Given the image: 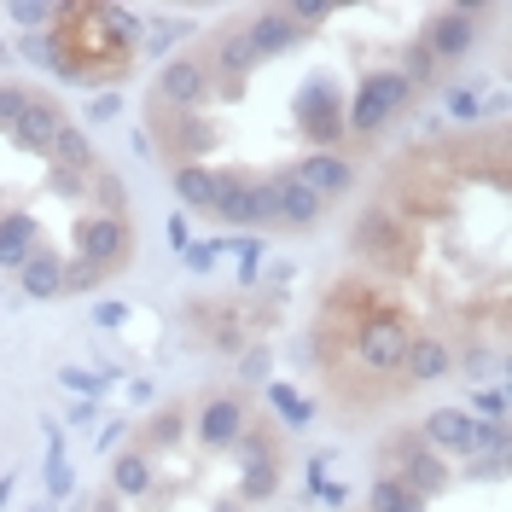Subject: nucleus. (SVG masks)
<instances>
[{
    "label": "nucleus",
    "mask_w": 512,
    "mask_h": 512,
    "mask_svg": "<svg viewBox=\"0 0 512 512\" xmlns=\"http://www.w3.org/2000/svg\"><path fill=\"white\" fill-rule=\"evenodd\" d=\"M320 192H309L303 181H291V175H280V222L286 227H315L320 222Z\"/></svg>",
    "instance_id": "obj_19"
},
{
    "label": "nucleus",
    "mask_w": 512,
    "mask_h": 512,
    "mask_svg": "<svg viewBox=\"0 0 512 512\" xmlns=\"http://www.w3.org/2000/svg\"><path fill=\"white\" fill-rule=\"evenodd\" d=\"M210 216H222L233 227H256V198H251V181H239V175H216V210Z\"/></svg>",
    "instance_id": "obj_15"
},
{
    "label": "nucleus",
    "mask_w": 512,
    "mask_h": 512,
    "mask_svg": "<svg viewBox=\"0 0 512 512\" xmlns=\"http://www.w3.org/2000/svg\"><path fill=\"white\" fill-rule=\"evenodd\" d=\"M30 512H59V507H53V501H41V507H30Z\"/></svg>",
    "instance_id": "obj_52"
},
{
    "label": "nucleus",
    "mask_w": 512,
    "mask_h": 512,
    "mask_svg": "<svg viewBox=\"0 0 512 512\" xmlns=\"http://www.w3.org/2000/svg\"><path fill=\"white\" fill-rule=\"evenodd\" d=\"M512 437L507 425H495V419H472V454H507Z\"/></svg>",
    "instance_id": "obj_29"
},
{
    "label": "nucleus",
    "mask_w": 512,
    "mask_h": 512,
    "mask_svg": "<svg viewBox=\"0 0 512 512\" xmlns=\"http://www.w3.org/2000/svg\"><path fill=\"white\" fill-rule=\"evenodd\" d=\"M402 76H408V88H419V82H431V76H437V59L425 53V41H414V47H408V59H402Z\"/></svg>",
    "instance_id": "obj_35"
},
{
    "label": "nucleus",
    "mask_w": 512,
    "mask_h": 512,
    "mask_svg": "<svg viewBox=\"0 0 512 512\" xmlns=\"http://www.w3.org/2000/svg\"><path fill=\"white\" fill-rule=\"evenodd\" d=\"M0 239H12V245H24V251H41V222H35L30 210H6V216H0Z\"/></svg>",
    "instance_id": "obj_28"
},
{
    "label": "nucleus",
    "mask_w": 512,
    "mask_h": 512,
    "mask_svg": "<svg viewBox=\"0 0 512 512\" xmlns=\"http://www.w3.org/2000/svg\"><path fill=\"white\" fill-rule=\"evenodd\" d=\"M24 53H30V59H41V64H53V70H59V53H53V41H47V35H30V41H24Z\"/></svg>",
    "instance_id": "obj_43"
},
{
    "label": "nucleus",
    "mask_w": 512,
    "mask_h": 512,
    "mask_svg": "<svg viewBox=\"0 0 512 512\" xmlns=\"http://www.w3.org/2000/svg\"><path fill=\"white\" fill-rule=\"evenodd\" d=\"M245 425H251L245 390H216V396L198 408V443H204V448H233Z\"/></svg>",
    "instance_id": "obj_6"
},
{
    "label": "nucleus",
    "mask_w": 512,
    "mask_h": 512,
    "mask_svg": "<svg viewBox=\"0 0 512 512\" xmlns=\"http://www.w3.org/2000/svg\"><path fill=\"white\" fill-rule=\"evenodd\" d=\"M501 472H507V454H483V460L466 466V478L472 483H489V478H501Z\"/></svg>",
    "instance_id": "obj_42"
},
{
    "label": "nucleus",
    "mask_w": 512,
    "mask_h": 512,
    "mask_svg": "<svg viewBox=\"0 0 512 512\" xmlns=\"http://www.w3.org/2000/svg\"><path fill=\"white\" fill-rule=\"evenodd\" d=\"M425 53L443 64V59H460V53H472L478 47V12L472 6H454V12H437L431 24H425Z\"/></svg>",
    "instance_id": "obj_8"
},
{
    "label": "nucleus",
    "mask_w": 512,
    "mask_h": 512,
    "mask_svg": "<svg viewBox=\"0 0 512 512\" xmlns=\"http://www.w3.org/2000/svg\"><path fill=\"white\" fill-rule=\"evenodd\" d=\"M408 338L414 326L402 309H373V315L355 326V361L367 379H396L402 373V355H408Z\"/></svg>",
    "instance_id": "obj_1"
},
{
    "label": "nucleus",
    "mask_w": 512,
    "mask_h": 512,
    "mask_svg": "<svg viewBox=\"0 0 512 512\" xmlns=\"http://www.w3.org/2000/svg\"><path fill=\"white\" fill-rule=\"evenodd\" d=\"M187 268L192 274H210V268H216V256H222V245H216V239H210V245H187Z\"/></svg>",
    "instance_id": "obj_41"
},
{
    "label": "nucleus",
    "mask_w": 512,
    "mask_h": 512,
    "mask_svg": "<svg viewBox=\"0 0 512 512\" xmlns=\"http://www.w3.org/2000/svg\"><path fill=\"white\" fill-rule=\"evenodd\" d=\"M297 111H303V134L320 140V152H338V134H344V99H338V88H332L326 76H315V82L297 94Z\"/></svg>",
    "instance_id": "obj_4"
},
{
    "label": "nucleus",
    "mask_w": 512,
    "mask_h": 512,
    "mask_svg": "<svg viewBox=\"0 0 512 512\" xmlns=\"http://www.w3.org/2000/svg\"><path fill=\"white\" fill-rule=\"evenodd\" d=\"M291 181H303V187L320 192V198H338V192H350L355 163L344 158V152H309V158L297 163V175H291Z\"/></svg>",
    "instance_id": "obj_10"
},
{
    "label": "nucleus",
    "mask_w": 512,
    "mask_h": 512,
    "mask_svg": "<svg viewBox=\"0 0 512 512\" xmlns=\"http://www.w3.org/2000/svg\"><path fill=\"white\" fill-rule=\"evenodd\" d=\"M448 367H454V355H448V344L443 338H408V355H402V379L408 384H437V379H448Z\"/></svg>",
    "instance_id": "obj_12"
},
{
    "label": "nucleus",
    "mask_w": 512,
    "mask_h": 512,
    "mask_svg": "<svg viewBox=\"0 0 512 512\" xmlns=\"http://www.w3.org/2000/svg\"><path fill=\"white\" fill-rule=\"evenodd\" d=\"M181 431H187V414L181 408H163L140 425V454H152V448H175L181 443Z\"/></svg>",
    "instance_id": "obj_23"
},
{
    "label": "nucleus",
    "mask_w": 512,
    "mask_h": 512,
    "mask_svg": "<svg viewBox=\"0 0 512 512\" xmlns=\"http://www.w3.org/2000/svg\"><path fill=\"white\" fill-rule=\"evenodd\" d=\"M326 12H332L326 0H297V6H286V18H291V24H297V18H326Z\"/></svg>",
    "instance_id": "obj_45"
},
{
    "label": "nucleus",
    "mask_w": 512,
    "mask_h": 512,
    "mask_svg": "<svg viewBox=\"0 0 512 512\" xmlns=\"http://www.w3.org/2000/svg\"><path fill=\"white\" fill-rule=\"evenodd\" d=\"M6 18L41 30V24H53V18H59V6H47V0H12V6H6Z\"/></svg>",
    "instance_id": "obj_31"
},
{
    "label": "nucleus",
    "mask_w": 512,
    "mask_h": 512,
    "mask_svg": "<svg viewBox=\"0 0 512 512\" xmlns=\"http://www.w3.org/2000/svg\"><path fill=\"white\" fill-rule=\"evenodd\" d=\"M268 408H274V419H280V425H291V431H303V425L315 419V408H309L291 384H268Z\"/></svg>",
    "instance_id": "obj_26"
},
{
    "label": "nucleus",
    "mask_w": 512,
    "mask_h": 512,
    "mask_svg": "<svg viewBox=\"0 0 512 512\" xmlns=\"http://www.w3.org/2000/svg\"><path fill=\"white\" fill-rule=\"evenodd\" d=\"M251 64H256V47H251V35L245 30H222L216 35V70H227V76L239 82Z\"/></svg>",
    "instance_id": "obj_22"
},
{
    "label": "nucleus",
    "mask_w": 512,
    "mask_h": 512,
    "mask_svg": "<svg viewBox=\"0 0 512 512\" xmlns=\"http://www.w3.org/2000/svg\"><path fill=\"white\" fill-rule=\"evenodd\" d=\"M448 117H460V123H478L483 117V99L472 88H460V94H448Z\"/></svg>",
    "instance_id": "obj_39"
},
{
    "label": "nucleus",
    "mask_w": 512,
    "mask_h": 512,
    "mask_svg": "<svg viewBox=\"0 0 512 512\" xmlns=\"http://www.w3.org/2000/svg\"><path fill=\"white\" fill-rule=\"evenodd\" d=\"M297 30H303V24H291L286 6H274V12H262V18H251V24H245V35H251V47H256V59H268V53H286L291 41H297Z\"/></svg>",
    "instance_id": "obj_14"
},
{
    "label": "nucleus",
    "mask_w": 512,
    "mask_h": 512,
    "mask_svg": "<svg viewBox=\"0 0 512 512\" xmlns=\"http://www.w3.org/2000/svg\"><path fill=\"white\" fill-rule=\"evenodd\" d=\"M175 192H181V204H192V210H216V169L181 163L175 169Z\"/></svg>",
    "instance_id": "obj_20"
},
{
    "label": "nucleus",
    "mask_w": 512,
    "mask_h": 512,
    "mask_svg": "<svg viewBox=\"0 0 512 512\" xmlns=\"http://www.w3.org/2000/svg\"><path fill=\"white\" fill-rule=\"evenodd\" d=\"M70 123V111H64L59 99H35L30 94V105H24V117L12 123V140L24 146V152H41L47 158V146L59 140V128Z\"/></svg>",
    "instance_id": "obj_9"
},
{
    "label": "nucleus",
    "mask_w": 512,
    "mask_h": 512,
    "mask_svg": "<svg viewBox=\"0 0 512 512\" xmlns=\"http://www.w3.org/2000/svg\"><path fill=\"white\" fill-rule=\"evenodd\" d=\"M76 251L88 256L94 268L111 274V268H123L128 251H134V227H128L123 216H111V210H105V216H82V222H76Z\"/></svg>",
    "instance_id": "obj_3"
},
{
    "label": "nucleus",
    "mask_w": 512,
    "mask_h": 512,
    "mask_svg": "<svg viewBox=\"0 0 512 512\" xmlns=\"http://www.w3.org/2000/svg\"><path fill=\"white\" fill-rule=\"evenodd\" d=\"M24 105H30V94H24V88L0 82V128H12V123H18V117H24Z\"/></svg>",
    "instance_id": "obj_38"
},
{
    "label": "nucleus",
    "mask_w": 512,
    "mask_h": 512,
    "mask_svg": "<svg viewBox=\"0 0 512 512\" xmlns=\"http://www.w3.org/2000/svg\"><path fill=\"white\" fill-rule=\"evenodd\" d=\"M280 489V460H256V466H239V507H256Z\"/></svg>",
    "instance_id": "obj_21"
},
{
    "label": "nucleus",
    "mask_w": 512,
    "mask_h": 512,
    "mask_svg": "<svg viewBox=\"0 0 512 512\" xmlns=\"http://www.w3.org/2000/svg\"><path fill=\"white\" fill-rule=\"evenodd\" d=\"M419 437L431 443V454H466L472 460V414L466 408H437L419 425Z\"/></svg>",
    "instance_id": "obj_11"
},
{
    "label": "nucleus",
    "mask_w": 512,
    "mask_h": 512,
    "mask_svg": "<svg viewBox=\"0 0 512 512\" xmlns=\"http://www.w3.org/2000/svg\"><path fill=\"white\" fill-rule=\"evenodd\" d=\"M163 233H169V245H175V251H187V245H192V233H187V216H169V227H163Z\"/></svg>",
    "instance_id": "obj_48"
},
{
    "label": "nucleus",
    "mask_w": 512,
    "mask_h": 512,
    "mask_svg": "<svg viewBox=\"0 0 512 512\" xmlns=\"http://www.w3.org/2000/svg\"><path fill=\"white\" fill-rule=\"evenodd\" d=\"M47 163H59V169H76V175H94L99 158H94V140L82 134L76 123H64L59 128V140L47 146Z\"/></svg>",
    "instance_id": "obj_16"
},
{
    "label": "nucleus",
    "mask_w": 512,
    "mask_h": 512,
    "mask_svg": "<svg viewBox=\"0 0 512 512\" xmlns=\"http://www.w3.org/2000/svg\"><path fill=\"white\" fill-rule=\"evenodd\" d=\"M239 379H268V350H251V355H245Z\"/></svg>",
    "instance_id": "obj_47"
},
{
    "label": "nucleus",
    "mask_w": 512,
    "mask_h": 512,
    "mask_svg": "<svg viewBox=\"0 0 512 512\" xmlns=\"http://www.w3.org/2000/svg\"><path fill=\"white\" fill-rule=\"evenodd\" d=\"M99 280H105V268H94L88 256H70L64 262V291H94Z\"/></svg>",
    "instance_id": "obj_32"
},
{
    "label": "nucleus",
    "mask_w": 512,
    "mask_h": 512,
    "mask_svg": "<svg viewBox=\"0 0 512 512\" xmlns=\"http://www.w3.org/2000/svg\"><path fill=\"white\" fill-rule=\"evenodd\" d=\"M18 286H24V297L30 303H53L64 291V256H53V251H35L24 268H18Z\"/></svg>",
    "instance_id": "obj_13"
},
{
    "label": "nucleus",
    "mask_w": 512,
    "mask_h": 512,
    "mask_svg": "<svg viewBox=\"0 0 512 512\" xmlns=\"http://www.w3.org/2000/svg\"><path fill=\"white\" fill-rule=\"evenodd\" d=\"M251 198H256V222H280V175L274 181H251Z\"/></svg>",
    "instance_id": "obj_34"
},
{
    "label": "nucleus",
    "mask_w": 512,
    "mask_h": 512,
    "mask_svg": "<svg viewBox=\"0 0 512 512\" xmlns=\"http://www.w3.org/2000/svg\"><path fill=\"white\" fill-rule=\"evenodd\" d=\"M117 111H123V99H117V94H94V105H88V117H99V123H105V117H117Z\"/></svg>",
    "instance_id": "obj_46"
},
{
    "label": "nucleus",
    "mask_w": 512,
    "mask_h": 512,
    "mask_svg": "<svg viewBox=\"0 0 512 512\" xmlns=\"http://www.w3.org/2000/svg\"><path fill=\"white\" fill-rule=\"evenodd\" d=\"M158 483V472H152V454H140V448H128V454H117V466H111V495L123 501V495H146Z\"/></svg>",
    "instance_id": "obj_18"
},
{
    "label": "nucleus",
    "mask_w": 512,
    "mask_h": 512,
    "mask_svg": "<svg viewBox=\"0 0 512 512\" xmlns=\"http://www.w3.org/2000/svg\"><path fill=\"white\" fill-rule=\"evenodd\" d=\"M443 483H448V466H443V454H431V448H419V454H408V460H402V489H408V495H419V501H425V495H437Z\"/></svg>",
    "instance_id": "obj_17"
},
{
    "label": "nucleus",
    "mask_w": 512,
    "mask_h": 512,
    "mask_svg": "<svg viewBox=\"0 0 512 512\" xmlns=\"http://www.w3.org/2000/svg\"><path fill=\"white\" fill-rule=\"evenodd\" d=\"M309 495L332 501V507H344V483H332V478H326V454H315V460H309Z\"/></svg>",
    "instance_id": "obj_33"
},
{
    "label": "nucleus",
    "mask_w": 512,
    "mask_h": 512,
    "mask_svg": "<svg viewBox=\"0 0 512 512\" xmlns=\"http://www.w3.org/2000/svg\"><path fill=\"white\" fill-rule=\"evenodd\" d=\"M41 478H47V495H53V507H59L64 495L76 489V472H70V460H47V466H41Z\"/></svg>",
    "instance_id": "obj_36"
},
{
    "label": "nucleus",
    "mask_w": 512,
    "mask_h": 512,
    "mask_svg": "<svg viewBox=\"0 0 512 512\" xmlns=\"http://www.w3.org/2000/svg\"><path fill=\"white\" fill-rule=\"evenodd\" d=\"M94 512H117V495H99V501H94Z\"/></svg>",
    "instance_id": "obj_50"
},
{
    "label": "nucleus",
    "mask_w": 512,
    "mask_h": 512,
    "mask_svg": "<svg viewBox=\"0 0 512 512\" xmlns=\"http://www.w3.org/2000/svg\"><path fill=\"white\" fill-rule=\"evenodd\" d=\"M192 315H198V326H210V344H216V350H239V344H245L239 309H192Z\"/></svg>",
    "instance_id": "obj_24"
},
{
    "label": "nucleus",
    "mask_w": 512,
    "mask_h": 512,
    "mask_svg": "<svg viewBox=\"0 0 512 512\" xmlns=\"http://www.w3.org/2000/svg\"><path fill=\"white\" fill-rule=\"evenodd\" d=\"M367 512H425V501L408 495L402 478H379L373 489H367Z\"/></svg>",
    "instance_id": "obj_25"
},
{
    "label": "nucleus",
    "mask_w": 512,
    "mask_h": 512,
    "mask_svg": "<svg viewBox=\"0 0 512 512\" xmlns=\"http://www.w3.org/2000/svg\"><path fill=\"white\" fill-rule=\"evenodd\" d=\"M408 99H414V88H408L402 70H373V76H361L350 111H344V128H355V134H379Z\"/></svg>",
    "instance_id": "obj_2"
},
{
    "label": "nucleus",
    "mask_w": 512,
    "mask_h": 512,
    "mask_svg": "<svg viewBox=\"0 0 512 512\" xmlns=\"http://www.w3.org/2000/svg\"><path fill=\"white\" fill-rule=\"evenodd\" d=\"M466 373H472V379H478V373H489V355H483L478 344H472V350H466Z\"/></svg>",
    "instance_id": "obj_49"
},
{
    "label": "nucleus",
    "mask_w": 512,
    "mask_h": 512,
    "mask_svg": "<svg viewBox=\"0 0 512 512\" xmlns=\"http://www.w3.org/2000/svg\"><path fill=\"white\" fill-rule=\"evenodd\" d=\"M6 501H12V472H6V478H0V507H6Z\"/></svg>",
    "instance_id": "obj_51"
},
{
    "label": "nucleus",
    "mask_w": 512,
    "mask_h": 512,
    "mask_svg": "<svg viewBox=\"0 0 512 512\" xmlns=\"http://www.w3.org/2000/svg\"><path fill=\"white\" fill-rule=\"evenodd\" d=\"M472 419H495V425H507V384H489L472 396Z\"/></svg>",
    "instance_id": "obj_30"
},
{
    "label": "nucleus",
    "mask_w": 512,
    "mask_h": 512,
    "mask_svg": "<svg viewBox=\"0 0 512 512\" xmlns=\"http://www.w3.org/2000/svg\"><path fill=\"white\" fill-rule=\"evenodd\" d=\"M274 443H280V437H274V425H245V431H239V466H256V460H274Z\"/></svg>",
    "instance_id": "obj_27"
},
{
    "label": "nucleus",
    "mask_w": 512,
    "mask_h": 512,
    "mask_svg": "<svg viewBox=\"0 0 512 512\" xmlns=\"http://www.w3.org/2000/svg\"><path fill=\"white\" fill-rule=\"evenodd\" d=\"M355 251L373 256V262H379V256H384V262H408V256H414V233L396 222L390 210H379V204H373V210L355 222Z\"/></svg>",
    "instance_id": "obj_7"
},
{
    "label": "nucleus",
    "mask_w": 512,
    "mask_h": 512,
    "mask_svg": "<svg viewBox=\"0 0 512 512\" xmlns=\"http://www.w3.org/2000/svg\"><path fill=\"white\" fill-rule=\"evenodd\" d=\"M123 303H94V326H105V332H111V326H123Z\"/></svg>",
    "instance_id": "obj_44"
},
{
    "label": "nucleus",
    "mask_w": 512,
    "mask_h": 512,
    "mask_svg": "<svg viewBox=\"0 0 512 512\" xmlns=\"http://www.w3.org/2000/svg\"><path fill=\"white\" fill-rule=\"evenodd\" d=\"M59 384H70V390H105V384H117V373H82V367H59Z\"/></svg>",
    "instance_id": "obj_37"
},
{
    "label": "nucleus",
    "mask_w": 512,
    "mask_h": 512,
    "mask_svg": "<svg viewBox=\"0 0 512 512\" xmlns=\"http://www.w3.org/2000/svg\"><path fill=\"white\" fill-rule=\"evenodd\" d=\"M47 181H53V192H59V198H82V181H88V175H76V169H59V163H47Z\"/></svg>",
    "instance_id": "obj_40"
},
{
    "label": "nucleus",
    "mask_w": 512,
    "mask_h": 512,
    "mask_svg": "<svg viewBox=\"0 0 512 512\" xmlns=\"http://www.w3.org/2000/svg\"><path fill=\"white\" fill-rule=\"evenodd\" d=\"M210 88H216V70L198 59V53L169 59V64H163V76H158V99H163V105H175V111L204 105V99H210Z\"/></svg>",
    "instance_id": "obj_5"
}]
</instances>
